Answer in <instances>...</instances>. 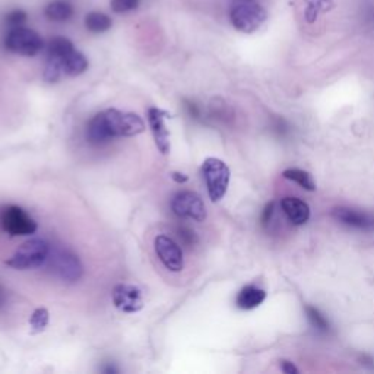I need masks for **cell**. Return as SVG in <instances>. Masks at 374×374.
Wrapping results in <instances>:
<instances>
[{"mask_svg": "<svg viewBox=\"0 0 374 374\" xmlns=\"http://www.w3.org/2000/svg\"><path fill=\"white\" fill-rule=\"evenodd\" d=\"M143 131L145 123L138 114L109 109L91 119L87 136L91 143L101 145L114 138L136 136Z\"/></svg>", "mask_w": 374, "mask_h": 374, "instance_id": "obj_1", "label": "cell"}, {"mask_svg": "<svg viewBox=\"0 0 374 374\" xmlns=\"http://www.w3.org/2000/svg\"><path fill=\"white\" fill-rule=\"evenodd\" d=\"M266 19L268 12L259 0H234L230 8L233 27L244 34L256 33Z\"/></svg>", "mask_w": 374, "mask_h": 374, "instance_id": "obj_2", "label": "cell"}, {"mask_svg": "<svg viewBox=\"0 0 374 374\" xmlns=\"http://www.w3.org/2000/svg\"><path fill=\"white\" fill-rule=\"evenodd\" d=\"M50 253H52V248L45 240L33 238L25 241L12 255V258L6 260V265L18 270L40 268L48 260Z\"/></svg>", "mask_w": 374, "mask_h": 374, "instance_id": "obj_3", "label": "cell"}, {"mask_svg": "<svg viewBox=\"0 0 374 374\" xmlns=\"http://www.w3.org/2000/svg\"><path fill=\"white\" fill-rule=\"evenodd\" d=\"M202 176L212 202H219L226 196L230 185V168L218 158H207L202 164Z\"/></svg>", "mask_w": 374, "mask_h": 374, "instance_id": "obj_4", "label": "cell"}, {"mask_svg": "<svg viewBox=\"0 0 374 374\" xmlns=\"http://www.w3.org/2000/svg\"><path fill=\"white\" fill-rule=\"evenodd\" d=\"M5 47L8 52L13 55L33 57L44 48V40L37 31L31 28L13 27L5 37Z\"/></svg>", "mask_w": 374, "mask_h": 374, "instance_id": "obj_5", "label": "cell"}, {"mask_svg": "<svg viewBox=\"0 0 374 374\" xmlns=\"http://www.w3.org/2000/svg\"><path fill=\"white\" fill-rule=\"evenodd\" d=\"M0 227L13 237L31 236L37 231V222L22 208L9 205L0 209Z\"/></svg>", "mask_w": 374, "mask_h": 374, "instance_id": "obj_6", "label": "cell"}, {"mask_svg": "<svg viewBox=\"0 0 374 374\" xmlns=\"http://www.w3.org/2000/svg\"><path fill=\"white\" fill-rule=\"evenodd\" d=\"M171 211L182 219L202 222L207 218V208L202 197L190 190H182L172 197Z\"/></svg>", "mask_w": 374, "mask_h": 374, "instance_id": "obj_7", "label": "cell"}, {"mask_svg": "<svg viewBox=\"0 0 374 374\" xmlns=\"http://www.w3.org/2000/svg\"><path fill=\"white\" fill-rule=\"evenodd\" d=\"M48 260L52 263L55 273L62 281L73 284L81 280L84 268L77 255H73L69 251H56L53 255L50 253Z\"/></svg>", "mask_w": 374, "mask_h": 374, "instance_id": "obj_8", "label": "cell"}, {"mask_svg": "<svg viewBox=\"0 0 374 374\" xmlns=\"http://www.w3.org/2000/svg\"><path fill=\"white\" fill-rule=\"evenodd\" d=\"M155 253L161 263L171 272H180L185 268V258L180 246L168 236H157L154 241Z\"/></svg>", "mask_w": 374, "mask_h": 374, "instance_id": "obj_9", "label": "cell"}, {"mask_svg": "<svg viewBox=\"0 0 374 374\" xmlns=\"http://www.w3.org/2000/svg\"><path fill=\"white\" fill-rule=\"evenodd\" d=\"M113 303L123 313H138L143 307L142 291L131 284H119L113 290Z\"/></svg>", "mask_w": 374, "mask_h": 374, "instance_id": "obj_10", "label": "cell"}, {"mask_svg": "<svg viewBox=\"0 0 374 374\" xmlns=\"http://www.w3.org/2000/svg\"><path fill=\"white\" fill-rule=\"evenodd\" d=\"M168 114L157 107H151L148 110V123L149 128H151L155 145L158 148V151L163 155H167L170 153V136L168 131L165 126V117Z\"/></svg>", "mask_w": 374, "mask_h": 374, "instance_id": "obj_11", "label": "cell"}, {"mask_svg": "<svg viewBox=\"0 0 374 374\" xmlns=\"http://www.w3.org/2000/svg\"><path fill=\"white\" fill-rule=\"evenodd\" d=\"M332 216L346 227L363 230V231L374 230V215L373 214L356 211L351 208H335L332 211Z\"/></svg>", "mask_w": 374, "mask_h": 374, "instance_id": "obj_12", "label": "cell"}, {"mask_svg": "<svg viewBox=\"0 0 374 374\" xmlns=\"http://www.w3.org/2000/svg\"><path fill=\"white\" fill-rule=\"evenodd\" d=\"M281 208L292 226H304L310 219V207L300 197L285 196L281 199Z\"/></svg>", "mask_w": 374, "mask_h": 374, "instance_id": "obj_13", "label": "cell"}, {"mask_svg": "<svg viewBox=\"0 0 374 374\" xmlns=\"http://www.w3.org/2000/svg\"><path fill=\"white\" fill-rule=\"evenodd\" d=\"M53 59H56L60 63L63 75H67V77H79V75H82L88 69L89 65L88 59L77 48H72L70 52H67L62 57H53Z\"/></svg>", "mask_w": 374, "mask_h": 374, "instance_id": "obj_14", "label": "cell"}, {"mask_svg": "<svg viewBox=\"0 0 374 374\" xmlns=\"http://www.w3.org/2000/svg\"><path fill=\"white\" fill-rule=\"evenodd\" d=\"M266 300V291L256 287V285H247L241 288L237 295L236 304L241 310H253L259 307Z\"/></svg>", "mask_w": 374, "mask_h": 374, "instance_id": "obj_15", "label": "cell"}, {"mask_svg": "<svg viewBox=\"0 0 374 374\" xmlns=\"http://www.w3.org/2000/svg\"><path fill=\"white\" fill-rule=\"evenodd\" d=\"M73 13H75L73 6L65 2V0H55V2H50L44 9V15L50 21L55 22H66L73 16Z\"/></svg>", "mask_w": 374, "mask_h": 374, "instance_id": "obj_16", "label": "cell"}, {"mask_svg": "<svg viewBox=\"0 0 374 374\" xmlns=\"http://www.w3.org/2000/svg\"><path fill=\"white\" fill-rule=\"evenodd\" d=\"M111 25H113L111 18L103 12L94 11L85 16V27L88 31L94 34L107 33L111 28Z\"/></svg>", "mask_w": 374, "mask_h": 374, "instance_id": "obj_17", "label": "cell"}, {"mask_svg": "<svg viewBox=\"0 0 374 374\" xmlns=\"http://www.w3.org/2000/svg\"><path fill=\"white\" fill-rule=\"evenodd\" d=\"M284 179L297 183L300 187H303L307 192H314L316 190V183L313 180V176L310 172L300 170V168H288L282 172Z\"/></svg>", "mask_w": 374, "mask_h": 374, "instance_id": "obj_18", "label": "cell"}, {"mask_svg": "<svg viewBox=\"0 0 374 374\" xmlns=\"http://www.w3.org/2000/svg\"><path fill=\"white\" fill-rule=\"evenodd\" d=\"M304 312H306V316H307L309 321L312 323V326L314 329H317L319 332H328V329H329V321H328V319L325 316H323L316 307L306 306Z\"/></svg>", "mask_w": 374, "mask_h": 374, "instance_id": "obj_19", "label": "cell"}, {"mask_svg": "<svg viewBox=\"0 0 374 374\" xmlns=\"http://www.w3.org/2000/svg\"><path fill=\"white\" fill-rule=\"evenodd\" d=\"M329 0H306V19L312 23L317 19L320 12L328 9Z\"/></svg>", "mask_w": 374, "mask_h": 374, "instance_id": "obj_20", "label": "cell"}, {"mask_svg": "<svg viewBox=\"0 0 374 374\" xmlns=\"http://www.w3.org/2000/svg\"><path fill=\"white\" fill-rule=\"evenodd\" d=\"M48 319H50V314L45 309H37L30 317V326H31L33 332L38 334V332L44 331L45 326L48 325Z\"/></svg>", "mask_w": 374, "mask_h": 374, "instance_id": "obj_21", "label": "cell"}, {"mask_svg": "<svg viewBox=\"0 0 374 374\" xmlns=\"http://www.w3.org/2000/svg\"><path fill=\"white\" fill-rule=\"evenodd\" d=\"M141 0H111L110 5L116 13H128L139 6Z\"/></svg>", "mask_w": 374, "mask_h": 374, "instance_id": "obj_22", "label": "cell"}, {"mask_svg": "<svg viewBox=\"0 0 374 374\" xmlns=\"http://www.w3.org/2000/svg\"><path fill=\"white\" fill-rule=\"evenodd\" d=\"M6 21L12 27H22V23L27 21V13L21 9H15L6 16Z\"/></svg>", "mask_w": 374, "mask_h": 374, "instance_id": "obj_23", "label": "cell"}, {"mask_svg": "<svg viewBox=\"0 0 374 374\" xmlns=\"http://www.w3.org/2000/svg\"><path fill=\"white\" fill-rule=\"evenodd\" d=\"M179 236H180V238H182L187 246H192V244L196 243V236H194V233H193L190 229H187V227H180V229H179Z\"/></svg>", "mask_w": 374, "mask_h": 374, "instance_id": "obj_24", "label": "cell"}, {"mask_svg": "<svg viewBox=\"0 0 374 374\" xmlns=\"http://www.w3.org/2000/svg\"><path fill=\"white\" fill-rule=\"evenodd\" d=\"M280 367L287 374H298V368L291 361H288V360H282L281 364H280Z\"/></svg>", "mask_w": 374, "mask_h": 374, "instance_id": "obj_25", "label": "cell"}, {"mask_svg": "<svg viewBox=\"0 0 374 374\" xmlns=\"http://www.w3.org/2000/svg\"><path fill=\"white\" fill-rule=\"evenodd\" d=\"M273 207H275V205H273V202H270L269 205H266V208H265V211H263L262 222L265 224V226H266V224L272 219V215H273Z\"/></svg>", "mask_w": 374, "mask_h": 374, "instance_id": "obj_26", "label": "cell"}, {"mask_svg": "<svg viewBox=\"0 0 374 374\" xmlns=\"http://www.w3.org/2000/svg\"><path fill=\"white\" fill-rule=\"evenodd\" d=\"M172 179L176 180L177 183H186L187 182V176H185V174H180V172H174Z\"/></svg>", "mask_w": 374, "mask_h": 374, "instance_id": "obj_27", "label": "cell"}, {"mask_svg": "<svg viewBox=\"0 0 374 374\" xmlns=\"http://www.w3.org/2000/svg\"><path fill=\"white\" fill-rule=\"evenodd\" d=\"M104 373H107V374H111V373H117L119 370L114 367V365H111V364H109V367H106L104 370H103Z\"/></svg>", "mask_w": 374, "mask_h": 374, "instance_id": "obj_28", "label": "cell"}, {"mask_svg": "<svg viewBox=\"0 0 374 374\" xmlns=\"http://www.w3.org/2000/svg\"><path fill=\"white\" fill-rule=\"evenodd\" d=\"M2 304H4V291L0 290V306H2Z\"/></svg>", "mask_w": 374, "mask_h": 374, "instance_id": "obj_29", "label": "cell"}]
</instances>
